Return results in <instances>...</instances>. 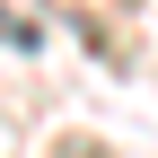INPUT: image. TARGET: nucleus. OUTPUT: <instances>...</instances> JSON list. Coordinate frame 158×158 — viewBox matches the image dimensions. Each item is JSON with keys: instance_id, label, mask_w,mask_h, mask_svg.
<instances>
[{"instance_id": "f257e3e1", "label": "nucleus", "mask_w": 158, "mask_h": 158, "mask_svg": "<svg viewBox=\"0 0 158 158\" xmlns=\"http://www.w3.org/2000/svg\"><path fill=\"white\" fill-rule=\"evenodd\" d=\"M0 44H35V27H27L18 9H0Z\"/></svg>"}]
</instances>
